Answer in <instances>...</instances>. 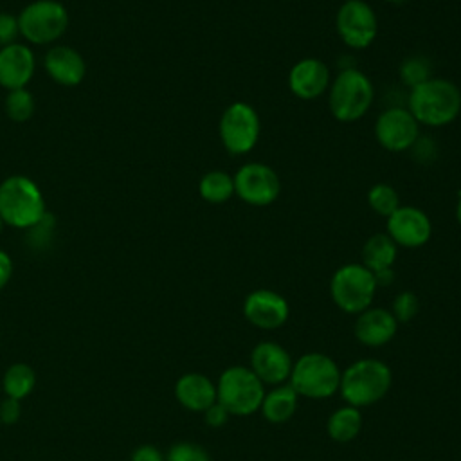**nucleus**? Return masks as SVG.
I'll return each instance as SVG.
<instances>
[{
	"label": "nucleus",
	"instance_id": "dca6fc26",
	"mask_svg": "<svg viewBox=\"0 0 461 461\" xmlns=\"http://www.w3.org/2000/svg\"><path fill=\"white\" fill-rule=\"evenodd\" d=\"M328 86L330 70L317 58H303L288 72V88L299 99H317L326 92Z\"/></svg>",
	"mask_w": 461,
	"mask_h": 461
},
{
	"label": "nucleus",
	"instance_id": "72a5a7b5",
	"mask_svg": "<svg viewBox=\"0 0 461 461\" xmlns=\"http://www.w3.org/2000/svg\"><path fill=\"white\" fill-rule=\"evenodd\" d=\"M130 461H166V457H164V454L155 445L144 443V445H139L131 452Z\"/></svg>",
	"mask_w": 461,
	"mask_h": 461
},
{
	"label": "nucleus",
	"instance_id": "20e7f679",
	"mask_svg": "<svg viewBox=\"0 0 461 461\" xmlns=\"http://www.w3.org/2000/svg\"><path fill=\"white\" fill-rule=\"evenodd\" d=\"M373 97L371 79L357 68H344L330 85L328 106L337 121L353 122L366 115Z\"/></svg>",
	"mask_w": 461,
	"mask_h": 461
},
{
	"label": "nucleus",
	"instance_id": "473e14b6",
	"mask_svg": "<svg viewBox=\"0 0 461 461\" xmlns=\"http://www.w3.org/2000/svg\"><path fill=\"white\" fill-rule=\"evenodd\" d=\"M229 416H230L229 411L221 403H218V402L203 411V420H205V423L209 427H221V425H225Z\"/></svg>",
	"mask_w": 461,
	"mask_h": 461
},
{
	"label": "nucleus",
	"instance_id": "f704fd0d",
	"mask_svg": "<svg viewBox=\"0 0 461 461\" xmlns=\"http://www.w3.org/2000/svg\"><path fill=\"white\" fill-rule=\"evenodd\" d=\"M13 276V259L7 252L0 250V290L9 283Z\"/></svg>",
	"mask_w": 461,
	"mask_h": 461
},
{
	"label": "nucleus",
	"instance_id": "58836bf2",
	"mask_svg": "<svg viewBox=\"0 0 461 461\" xmlns=\"http://www.w3.org/2000/svg\"><path fill=\"white\" fill-rule=\"evenodd\" d=\"M2 225H4V221H2V218H0V232H2Z\"/></svg>",
	"mask_w": 461,
	"mask_h": 461
},
{
	"label": "nucleus",
	"instance_id": "6ab92c4d",
	"mask_svg": "<svg viewBox=\"0 0 461 461\" xmlns=\"http://www.w3.org/2000/svg\"><path fill=\"white\" fill-rule=\"evenodd\" d=\"M47 74L63 86H76L86 74V63L83 56L67 45H56L45 54Z\"/></svg>",
	"mask_w": 461,
	"mask_h": 461
},
{
	"label": "nucleus",
	"instance_id": "4c0bfd02",
	"mask_svg": "<svg viewBox=\"0 0 461 461\" xmlns=\"http://www.w3.org/2000/svg\"><path fill=\"white\" fill-rule=\"evenodd\" d=\"M384 2H389V4H398V2H402V0H384Z\"/></svg>",
	"mask_w": 461,
	"mask_h": 461
},
{
	"label": "nucleus",
	"instance_id": "4468645a",
	"mask_svg": "<svg viewBox=\"0 0 461 461\" xmlns=\"http://www.w3.org/2000/svg\"><path fill=\"white\" fill-rule=\"evenodd\" d=\"M243 315L256 328L276 330L286 322L290 306L281 294L268 288H258L245 297Z\"/></svg>",
	"mask_w": 461,
	"mask_h": 461
},
{
	"label": "nucleus",
	"instance_id": "7ed1b4c3",
	"mask_svg": "<svg viewBox=\"0 0 461 461\" xmlns=\"http://www.w3.org/2000/svg\"><path fill=\"white\" fill-rule=\"evenodd\" d=\"M40 187L23 175H11L0 184V218L16 229H32L45 216Z\"/></svg>",
	"mask_w": 461,
	"mask_h": 461
},
{
	"label": "nucleus",
	"instance_id": "2f4dec72",
	"mask_svg": "<svg viewBox=\"0 0 461 461\" xmlns=\"http://www.w3.org/2000/svg\"><path fill=\"white\" fill-rule=\"evenodd\" d=\"M22 416V405L18 400L13 398H4L0 402V421L4 425H14Z\"/></svg>",
	"mask_w": 461,
	"mask_h": 461
},
{
	"label": "nucleus",
	"instance_id": "2eb2a0df",
	"mask_svg": "<svg viewBox=\"0 0 461 461\" xmlns=\"http://www.w3.org/2000/svg\"><path fill=\"white\" fill-rule=\"evenodd\" d=\"M292 367L290 353L277 342L263 340L250 353V369L263 384L281 385L290 378Z\"/></svg>",
	"mask_w": 461,
	"mask_h": 461
},
{
	"label": "nucleus",
	"instance_id": "7c9ffc66",
	"mask_svg": "<svg viewBox=\"0 0 461 461\" xmlns=\"http://www.w3.org/2000/svg\"><path fill=\"white\" fill-rule=\"evenodd\" d=\"M18 34V18L9 13H0V47L14 43Z\"/></svg>",
	"mask_w": 461,
	"mask_h": 461
},
{
	"label": "nucleus",
	"instance_id": "f3484780",
	"mask_svg": "<svg viewBox=\"0 0 461 461\" xmlns=\"http://www.w3.org/2000/svg\"><path fill=\"white\" fill-rule=\"evenodd\" d=\"M34 54L23 43H11L0 49V86L7 90L25 88L34 74Z\"/></svg>",
	"mask_w": 461,
	"mask_h": 461
},
{
	"label": "nucleus",
	"instance_id": "9b49d317",
	"mask_svg": "<svg viewBox=\"0 0 461 461\" xmlns=\"http://www.w3.org/2000/svg\"><path fill=\"white\" fill-rule=\"evenodd\" d=\"M232 178L234 194L249 205H270L281 193V180L277 173L261 162H249L241 166Z\"/></svg>",
	"mask_w": 461,
	"mask_h": 461
},
{
	"label": "nucleus",
	"instance_id": "9d476101",
	"mask_svg": "<svg viewBox=\"0 0 461 461\" xmlns=\"http://www.w3.org/2000/svg\"><path fill=\"white\" fill-rule=\"evenodd\" d=\"M337 32L349 49H367L378 34V20L373 7L364 0H346L335 18Z\"/></svg>",
	"mask_w": 461,
	"mask_h": 461
},
{
	"label": "nucleus",
	"instance_id": "cd10ccee",
	"mask_svg": "<svg viewBox=\"0 0 461 461\" xmlns=\"http://www.w3.org/2000/svg\"><path fill=\"white\" fill-rule=\"evenodd\" d=\"M400 77L403 85L414 88L432 77L430 61L425 56H409L400 65Z\"/></svg>",
	"mask_w": 461,
	"mask_h": 461
},
{
	"label": "nucleus",
	"instance_id": "393cba45",
	"mask_svg": "<svg viewBox=\"0 0 461 461\" xmlns=\"http://www.w3.org/2000/svg\"><path fill=\"white\" fill-rule=\"evenodd\" d=\"M198 193L209 203H223L234 196V178L220 169L209 171L200 178Z\"/></svg>",
	"mask_w": 461,
	"mask_h": 461
},
{
	"label": "nucleus",
	"instance_id": "c85d7f7f",
	"mask_svg": "<svg viewBox=\"0 0 461 461\" xmlns=\"http://www.w3.org/2000/svg\"><path fill=\"white\" fill-rule=\"evenodd\" d=\"M166 461H211L207 450L191 441H178L169 447Z\"/></svg>",
	"mask_w": 461,
	"mask_h": 461
},
{
	"label": "nucleus",
	"instance_id": "c9c22d12",
	"mask_svg": "<svg viewBox=\"0 0 461 461\" xmlns=\"http://www.w3.org/2000/svg\"><path fill=\"white\" fill-rule=\"evenodd\" d=\"M375 276V281H376V286H389L394 279V274H393V268H384V270H378V272H373Z\"/></svg>",
	"mask_w": 461,
	"mask_h": 461
},
{
	"label": "nucleus",
	"instance_id": "f03ea898",
	"mask_svg": "<svg viewBox=\"0 0 461 461\" xmlns=\"http://www.w3.org/2000/svg\"><path fill=\"white\" fill-rule=\"evenodd\" d=\"M391 382L393 375L387 364L376 358H360L342 371L339 391L348 405L360 409L382 400Z\"/></svg>",
	"mask_w": 461,
	"mask_h": 461
},
{
	"label": "nucleus",
	"instance_id": "a211bd4d",
	"mask_svg": "<svg viewBox=\"0 0 461 461\" xmlns=\"http://www.w3.org/2000/svg\"><path fill=\"white\" fill-rule=\"evenodd\" d=\"M398 322L389 310L367 308L355 321V337L364 346L378 348L387 344L396 335Z\"/></svg>",
	"mask_w": 461,
	"mask_h": 461
},
{
	"label": "nucleus",
	"instance_id": "f8f14e48",
	"mask_svg": "<svg viewBox=\"0 0 461 461\" xmlns=\"http://www.w3.org/2000/svg\"><path fill=\"white\" fill-rule=\"evenodd\" d=\"M375 137L387 151H407L420 137V124L407 108L391 106L378 115Z\"/></svg>",
	"mask_w": 461,
	"mask_h": 461
},
{
	"label": "nucleus",
	"instance_id": "39448f33",
	"mask_svg": "<svg viewBox=\"0 0 461 461\" xmlns=\"http://www.w3.org/2000/svg\"><path fill=\"white\" fill-rule=\"evenodd\" d=\"M340 375L337 362L324 353H304L292 367L290 385L299 396L321 400L335 394L340 385Z\"/></svg>",
	"mask_w": 461,
	"mask_h": 461
},
{
	"label": "nucleus",
	"instance_id": "1a4fd4ad",
	"mask_svg": "<svg viewBox=\"0 0 461 461\" xmlns=\"http://www.w3.org/2000/svg\"><path fill=\"white\" fill-rule=\"evenodd\" d=\"M261 122L252 104L236 101L229 104L220 117V139L232 155L249 153L259 139Z\"/></svg>",
	"mask_w": 461,
	"mask_h": 461
},
{
	"label": "nucleus",
	"instance_id": "0eeeda50",
	"mask_svg": "<svg viewBox=\"0 0 461 461\" xmlns=\"http://www.w3.org/2000/svg\"><path fill=\"white\" fill-rule=\"evenodd\" d=\"M376 288L373 272L362 263L342 265L335 270L330 281L331 299L346 313H360L367 310Z\"/></svg>",
	"mask_w": 461,
	"mask_h": 461
},
{
	"label": "nucleus",
	"instance_id": "412c9836",
	"mask_svg": "<svg viewBox=\"0 0 461 461\" xmlns=\"http://www.w3.org/2000/svg\"><path fill=\"white\" fill-rule=\"evenodd\" d=\"M297 398L299 394L290 384H281L265 393L259 411L263 412L265 420L270 423H285L288 421L297 411Z\"/></svg>",
	"mask_w": 461,
	"mask_h": 461
},
{
	"label": "nucleus",
	"instance_id": "4be33fe9",
	"mask_svg": "<svg viewBox=\"0 0 461 461\" xmlns=\"http://www.w3.org/2000/svg\"><path fill=\"white\" fill-rule=\"evenodd\" d=\"M398 245L385 234L378 232L373 234L362 247V265L367 267L371 272H378L384 268H393L396 261Z\"/></svg>",
	"mask_w": 461,
	"mask_h": 461
},
{
	"label": "nucleus",
	"instance_id": "e433bc0d",
	"mask_svg": "<svg viewBox=\"0 0 461 461\" xmlns=\"http://www.w3.org/2000/svg\"><path fill=\"white\" fill-rule=\"evenodd\" d=\"M456 218H457V221L461 225V194H459V200H457V205H456Z\"/></svg>",
	"mask_w": 461,
	"mask_h": 461
},
{
	"label": "nucleus",
	"instance_id": "c756f323",
	"mask_svg": "<svg viewBox=\"0 0 461 461\" xmlns=\"http://www.w3.org/2000/svg\"><path fill=\"white\" fill-rule=\"evenodd\" d=\"M418 310H420V301H418L416 294L405 290V292H400V294L394 297L391 313L394 315L396 322H409L411 319L416 317Z\"/></svg>",
	"mask_w": 461,
	"mask_h": 461
},
{
	"label": "nucleus",
	"instance_id": "a878e982",
	"mask_svg": "<svg viewBox=\"0 0 461 461\" xmlns=\"http://www.w3.org/2000/svg\"><path fill=\"white\" fill-rule=\"evenodd\" d=\"M367 203L376 214L389 218L400 207V198L393 185L378 182L367 191Z\"/></svg>",
	"mask_w": 461,
	"mask_h": 461
},
{
	"label": "nucleus",
	"instance_id": "f257e3e1",
	"mask_svg": "<svg viewBox=\"0 0 461 461\" xmlns=\"http://www.w3.org/2000/svg\"><path fill=\"white\" fill-rule=\"evenodd\" d=\"M407 110L418 124L447 126L461 112V90L445 77H430L411 88Z\"/></svg>",
	"mask_w": 461,
	"mask_h": 461
},
{
	"label": "nucleus",
	"instance_id": "ddd939ff",
	"mask_svg": "<svg viewBox=\"0 0 461 461\" xmlns=\"http://www.w3.org/2000/svg\"><path fill=\"white\" fill-rule=\"evenodd\" d=\"M396 245L416 249L425 245L432 234L430 218L414 205H400L387 218V232Z\"/></svg>",
	"mask_w": 461,
	"mask_h": 461
},
{
	"label": "nucleus",
	"instance_id": "5701e85b",
	"mask_svg": "<svg viewBox=\"0 0 461 461\" xmlns=\"http://www.w3.org/2000/svg\"><path fill=\"white\" fill-rule=\"evenodd\" d=\"M362 429V414L353 405L339 407L331 412L326 423L328 436L337 443H348L358 436Z\"/></svg>",
	"mask_w": 461,
	"mask_h": 461
},
{
	"label": "nucleus",
	"instance_id": "aec40b11",
	"mask_svg": "<svg viewBox=\"0 0 461 461\" xmlns=\"http://www.w3.org/2000/svg\"><path fill=\"white\" fill-rule=\"evenodd\" d=\"M176 402L194 412H203L216 403V384L202 373H185L175 384Z\"/></svg>",
	"mask_w": 461,
	"mask_h": 461
},
{
	"label": "nucleus",
	"instance_id": "423d86ee",
	"mask_svg": "<svg viewBox=\"0 0 461 461\" xmlns=\"http://www.w3.org/2000/svg\"><path fill=\"white\" fill-rule=\"evenodd\" d=\"M265 398V384L250 367H227L216 384V402L221 403L229 414L249 416L259 411Z\"/></svg>",
	"mask_w": 461,
	"mask_h": 461
},
{
	"label": "nucleus",
	"instance_id": "b1692460",
	"mask_svg": "<svg viewBox=\"0 0 461 461\" xmlns=\"http://www.w3.org/2000/svg\"><path fill=\"white\" fill-rule=\"evenodd\" d=\"M36 385V373L29 364L16 362L9 366L2 378V389L7 398L22 402L27 398Z\"/></svg>",
	"mask_w": 461,
	"mask_h": 461
},
{
	"label": "nucleus",
	"instance_id": "6e6552de",
	"mask_svg": "<svg viewBox=\"0 0 461 461\" xmlns=\"http://www.w3.org/2000/svg\"><path fill=\"white\" fill-rule=\"evenodd\" d=\"M16 18L20 34L36 45L56 41L68 27V13L56 0H36L25 5Z\"/></svg>",
	"mask_w": 461,
	"mask_h": 461
},
{
	"label": "nucleus",
	"instance_id": "bb28decb",
	"mask_svg": "<svg viewBox=\"0 0 461 461\" xmlns=\"http://www.w3.org/2000/svg\"><path fill=\"white\" fill-rule=\"evenodd\" d=\"M5 113L14 122H25L34 113V97L25 88L9 90L5 97Z\"/></svg>",
	"mask_w": 461,
	"mask_h": 461
}]
</instances>
